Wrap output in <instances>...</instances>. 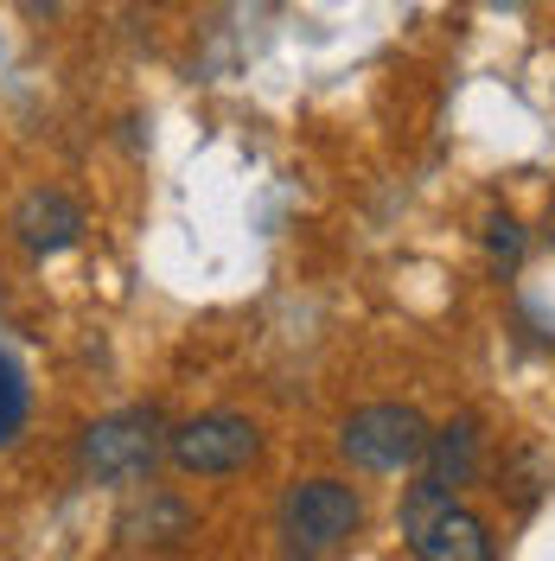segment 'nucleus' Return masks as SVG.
Instances as JSON below:
<instances>
[{"label": "nucleus", "instance_id": "11", "mask_svg": "<svg viewBox=\"0 0 555 561\" xmlns=\"http://www.w3.org/2000/svg\"><path fill=\"white\" fill-rule=\"evenodd\" d=\"M26 7H33V13H38V7H45V13H52V7H58V0H26Z\"/></svg>", "mask_w": 555, "mask_h": 561}, {"label": "nucleus", "instance_id": "6", "mask_svg": "<svg viewBox=\"0 0 555 561\" xmlns=\"http://www.w3.org/2000/svg\"><path fill=\"white\" fill-rule=\"evenodd\" d=\"M13 237L26 255H65V249L83 243V210L65 192H26L13 210Z\"/></svg>", "mask_w": 555, "mask_h": 561}, {"label": "nucleus", "instance_id": "3", "mask_svg": "<svg viewBox=\"0 0 555 561\" xmlns=\"http://www.w3.org/2000/svg\"><path fill=\"white\" fill-rule=\"evenodd\" d=\"M428 440H434V427L409 402H371L339 427V454L364 472H403L428 454Z\"/></svg>", "mask_w": 555, "mask_h": 561}, {"label": "nucleus", "instance_id": "10", "mask_svg": "<svg viewBox=\"0 0 555 561\" xmlns=\"http://www.w3.org/2000/svg\"><path fill=\"white\" fill-rule=\"evenodd\" d=\"M491 7H505V13H523V7H530V0H491Z\"/></svg>", "mask_w": 555, "mask_h": 561}, {"label": "nucleus", "instance_id": "1", "mask_svg": "<svg viewBox=\"0 0 555 561\" xmlns=\"http://www.w3.org/2000/svg\"><path fill=\"white\" fill-rule=\"evenodd\" d=\"M403 536H409V556L416 561H498L486 517H473L448 485L416 479L403 491Z\"/></svg>", "mask_w": 555, "mask_h": 561}, {"label": "nucleus", "instance_id": "9", "mask_svg": "<svg viewBox=\"0 0 555 561\" xmlns=\"http://www.w3.org/2000/svg\"><path fill=\"white\" fill-rule=\"evenodd\" d=\"M26 415H33V383H26V370L0 351V447L26 427Z\"/></svg>", "mask_w": 555, "mask_h": 561}, {"label": "nucleus", "instance_id": "8", "mask_svg": "<svg viewBox=\"0 0 555 561\" xmlns=\"http://www.w3.org/2000/svg\"><path fill=\"white\" fill-rule=\"evenodd\" d=\"M523 249H530L523 224L511 217V210H491V217H486V262H491V275H498V280H505V275H518Z\"/></svg>", "mask_w": 555, "mask_h": 561}, {"label": "nucleus", "instance_id": "5", "mask_svg": "<svg viewBox=\"0 0 555 561\" xmlns=\"http://www.w3.org/2000/svg\"><path fill=\"white\" fill-rule=\"evenodd\" d=\"M364 524V497L346 485V479H307V485L287 491V542L294 556H326L351 542Z\"/></svg>", "mask_w": 555, "mask_h": 561}, {"label": "nucleus", "instance_id": "2", "mask_svg": "<svg viewBox=\"0 0 555 561\" xmlns=\"http://www.w3.org/2000/svg\"><path fill=\"white\" fill-rule=\"evenodd\" d=\"M160 454H167L160 409H115V415L90 421L83 440H77V466L97 485H135L160 466Z\"/></svg>", "mask_w": 555, "mask_h": 561}, {"label": "nucleus", "instance_id": "12", "mask_svg": "<svg viewBox=\"0 0 555 561\" xmlns=\"http://www.w3.org/2000/svg\"><path fill=\"white\" fill-rule=\"evenodd\" d=\"M294 561H307V556H294Z\"/></svg>", "mask_w": 555, "mask_h": 561}, {"label": "nucleus", "instance_id": "7", "mask_svg": "<svg viewBox=\"0 0 555 561\" xmlns=\"http://www.w3.org/2000/svg\"><path fill=\"white\" fill-rule=\"evenodd\" d=\"M479 454H486L479 415H460V421H448V427H434V440H428L421 459H428V479H434V485L460 491V485L479 479Z\"/></svg>", "mask_w": 555, "mask_h": 561}, {"label": "nucleus", "instance_id": "4", "mask_svg": "<svg viewBox=\"0 0 555 561\" xmlns=\"http://www.w3.org/2000/svg\"><path fill=\"white\" fill-rule=\"evenodd\" d=\"M167 454L192 479H224V472H243L249 459L262 454V434H256L249 415L217 409V415H199V421H185V427H173L167 434Z\"/></svg>", "mask_w": 555, "mask_h": 561}]
</instances>
